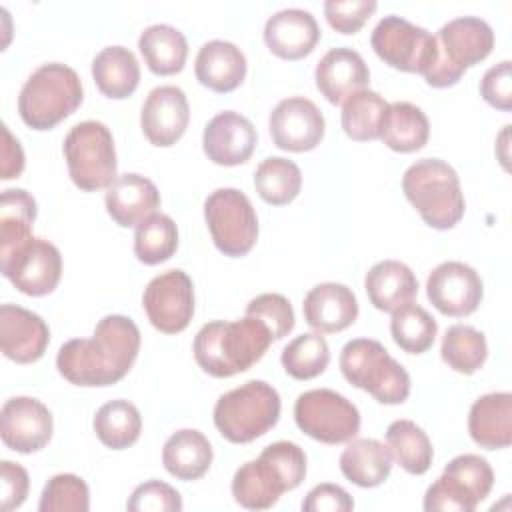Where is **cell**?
<instances>
[{
  "label": "cell",
  "instance_id": "cell-48",
  "mask_svg": "<svg viewBox=\"0 0 512 512\" xmlns=\"http://www.w3.org/2000/svg\"><path fill=\"white\" fill-rule=\"evenodd\" d=\"M352 508V496L342 486L330 482L314 486L302 502L304 512H348Z\"/></svg>",
  "mask_w": 512,
  "mask_h": 512
},
{
  "label": "cell",
  "instance_id": "cell-29",
  "mask_svg": "<svg viewBox=\"0 0 512 512\" xmlns=\"http://www.w3.org/2000/svg\"><path fill=\"white\" fill-rule=\"evenodd\" d=\"M392 470V454L376 438H352L340 454V472L360 488L380 486Z\"/></svg>",
  "mask_w": 512,
  "mask_h": 512
},
{
  "label": "cell",
  "instance_id": "cell-1",
  "mask_svg": "<svg viewBox=\"0 0 512 512\" xmlns=\"http://www.w3.org/2000/svg\"><path fill=\"white\" fill-rule=\"evenodd\" d=\"M140 352V330L128 316L108 314L92 338L64 342L56 356L58 372L74 386H112L122 380Z\"/></svg>",
  "mask_w": 512,
  "mask_h": 512
},
{
  "label": "cell",
  "instance_id": "cell-31",
  "mask_svg": "<svg viewBox=\"0 0 512 512\" xmlns=\"http://www.w3.org/2000/svg\"><path fill=\"white\" fill-rule=\"evenodd\" d=\"M138 48L150 72L158 76L180 72L188 58L186 36L170 24H152L144 28L138 38Z\"/></svg>",
  "mask_w": 512,
  "mask_h": 512
},
{
  "label": "cell",
  "instance_id": "cell-44",
  "mask_svg": "<svg viewBox=\"0 0 512 512\" xmlns=\"http://www.w3.org/2000/svg\"><path fill=\"white\" fill-rule=\"evenodd\" d=\"M246 316L258 318L268 326L274 340H282L294 328V310L286 296L276 292L258 294L246 304Z\"/></svg>",
  "mask_w": 512,
  "mask_h": 512
},
{
  "label": "cell",
  "instance_id": "cell-45",
  "mask_svg": "<svg viewBox=\"0 0 512 512\" xmlns=\"http://www.w3.org/2000/svg\"><path fill=\"white\" fill-rule=\"evenodd\" d=\"M126 508L130 512H178L182 510V496L162 480H148L134 488Z\"/></svg>",
  "mask_w": 512,
  "mask_h": 512
},
{
  "label": "cell",
  "instance_id": "cell-26",
  "mask_svg": "<svg viewBox=\"0 0 512 512\" xmlns=\"http://www.w3.org/2000/svg\"><path fill=\"white\" fill-rule=\"evenodd\" d=\"M246 68L244 52L228 40L202 44L194 62L198 82L220 94L236 90L246 78Z\"/></svg>",
  "mask_w": 512,
  "mask_h": 512
},
{
  "label": "cell",
  "instance_id": "cell-17",
  "mask_svg": "<svg viewBox=\"0 0 512 512\" xmlns=\"http://www.w3.org/2000/svg\"><path fill=\"white\" fill-rule=\"evenodd\" d=\"M54 432L52 412L40 400L30 396H14L0 410L2 442L20 454L42 450Z\"/></svg>",
  "mask_w": 512,
  "mask_h": 512
},
{
  "label": "cell",
  "instance_id": "cell-6",
  "mask_svg": "<svg viewBox=\"0 0 512 512\" xmlns=\"http://www.w3.org/2000/svg\"><path fill=\"white\" fill-rule=\"evenodd\" d=\"M436 58L422 74L432 88H450L466 72V68L482 62L494 48V32L490 24L478 16H458L440 26L434 34Z\"/></svg>",
  "mask_w": 512,
  "mask_h": 512
},
{
  "label": "cell",
  "instance_id": "cell-24",
  "mask_svg": "<svg viewBox=\"0 0 512 512\" xmlns=\"http://www.w3.org/2000/svg\"><path fill=\"white\" fill-rule=\"evenodd\" d=\"M160 208V192L156 184L140 174L126 172L106 188V212L122 226L132 228L156 214Z\"/></svg>",
  "mask_w": 512,
  "mask_h": 512
},
{
  "label": "cell",
  "instance_id": "cell-27",
  "mask_svg": "<svg viewBox=\"0 0 512 512\" xmlns=\"http://www.w3.org/2000/svg\"><path fill=\"white\" fill-rule=\"evenodd\" d=\"M364 288L376 310L392 312L402 304L412 302L418 294V280L404 262L380 260L366 272Z\"/></svg>",
  "mask_w": 512,
  "mask_h": 512
},
{
  "label": "cell",
  "instance_id": "cell-5",
  "mask_svg": "<svg viewBox=\"0 0 512 512\" xmlns=\"http://www.w3.org/2000/svg\"><path fill=\"white\" fill-rule=\"evenodd\" d=\"M84 100V88L74 68L48 62L36 68L18 96V114L34 130H50L74 114Z\"/></svg>",
  "mask_w": 512,
  "mask_h": 512
},
{
  "label": "cell",
  "instance_id": "cell-30",
  "mask_svg": "<svg viewBox=\"0 0 512 512\" xmlns=\"http://www.w3.org/2000/svg\"><path fill=\"white\" fill-rule=\"evenodd\" d=\"M92 78L104 96L124 100L140 84V64L128 48L106 46L92 60Z\"/></svg>",
  "mask_w": 512,
  "mask_h": 512
},
{
  "label": "cell",
  "instance_id": "cell-22",
  "mask_svg": "<svg viewBox=\"0 0 512 512\" xmlns=\"http://www.w3.org/2000/svg\"><path fill=\"white\" fill-rule=\"evenodd\" d=\"M316 88L330 104H342L348 96L364 90L370 82V70L364 58L348 48H330L316 64Z\"/></svg>",
  "mask_w": 512,
  "mask_h": 512
},
{
  "label": "cell",
  "instance_id": "cell-34",
  "mask_svg": "<svg viewBox=\"0 0 512 512\" xmlns=\"http://www.w3.org/2000/svg\"><path fill=\"white\" fill-rule=\"evenodd\" d=\"M92 426L106 448L124 450L140 438L142 416L132 402L118 398L98 408Z\"/></svg>",
  "mask_w": 512,
  "mask_h": 512
},
{
  "label": "cell",
  "instance_id": "cell-4",
  "mask_svg": "<svg viewBox=\"0 0 512 512\" xmlns=\"http://www.w3.org/2000/svg\"><path fill=\"white\" fill-rule=\"evenodd\" d=\"M402 192L434 230H450L464 216V194L456 170L440 158H422L402 176Z\"/></svg>",
  "mask_w": 512,
  "mask_h": 512
},
{
  "label": "cell",
  "instance_id": "cell-37",
  "mask_svg": "<svg viewBox=\"0 0 512 512\" xmlns=\"http://www.w3.org/2000/svg\"><path fill=\"white\" fill-rule=\"evenodd\" d=\"M254 188L266 204L284 206L300 194L302 172L296 162L282 156H270L258 164L254 172Z\"/></svg>",
  "mask_w": 512,
  "mask_h": 512
},
{
  "label": "cell",
  "instance_id": "cell-36",
  "mask_svg": "<svg viewBox=\"0 0 512 512\" xmlns=\"http://www.w3.org/2000/svg\"><path fill=\"white\" fill-rule=\"evenodd\" d=\"M388 102L374 90H358L344 100L342 128L348 138L368 142L380 138Z\"/></svg>",
  "mask_w": 512,
  "mask_h": 512
},
{
  "label": "cell",
  "instance_id": "cell-9",
  "mask_svg": "<svg viewBox=\"0 0 512 512\" xmlns=\"http://www.w3.org/2000/svg\"><path fill=\"white\" fill-rule=\"evenodd\" d=\"M62 152L68 174L80 190L94 192L116 180V148L106 124L98 120L78 122L66 134Z\"/></svg>",
  "mask_w": 512,
  "mask_h": 512
},
{
  "label": "cell",
  "instance_id": "cell-47",
  "mask_svg": "<svg viewBox=\"0 0 512 512\" xmlns=\"http://www.w3.org/2000/svg\"><path fill=\"white\" fill-rule=\"evenodd\" d=\"M482 98L496 110H512V62L502 60L486 70L480 82Z\"/></svg>",
  "mask_w": 512,
  "mask_h": 512
},
{
  "label": "cell",
  "instance_id": "cell-25",
  "mask_svg": "<svg viewBox=\"0 0 512 512\" xmlns=\"http://www.w3.org/2000/svg\"><path fill=\"white\" fill-rule=\"evenodd\" d=\"M468 432L480 448H508L512 444V394L488 392L474 400L468 412Z\"/></svg>",
  "mask_w": 512,
  "mask_h": 512
},
{
  "label": "cell",
  "instance_id": "cell-21",
  "mask_svg": "<svg viewBox=\"0 0 512 512\" xmlns=\"http://www.w3.org/2000/svg\"><path fill=\"white\" fill-rule=\"evenodd\" d=\"M318 40V22L312 12L302 8L278 10L264 24V42L268 50L282 60H300L308 56Z\"/></svg>",
  "mask_w": 512,
  "mask_h": 512
},
{
  "label": "cell",
  "instance_id": "cell-16",
  "mask_svg": "<svg viewBox=\"0 0 512 512\" xmlns=\"http://www.w3.org/2000/svg\"><path fill=\"white\" fill-rule=\"evenodd\" d=\"M272 142L286 152L314 150L324 138V116L320 108L304 98L290 96L280 100L268 118Z\"/></svg>",
  "mask_w": 512,
  "mask_h": 512
},
{
  "label": "cell",
  "instance_id": "cell-7",
  "mask_svg": "<svg viewBox=\"0 0 512 512\" xmlns=\"http://www.w3.org/2000/svg\"><path fill=\"white\" fill-rule=\"evenodd\" d=\"M280 394L264 380H248L222 394L214 406V426L232 444L264 436L280 418Z\"/></svg>",
  "mask_w": 512,
  "mask_h": 512
},
{
  "label": "cell",
  "instance_id": "cell-35",
  "mask_svg": "<svg viewBox=\"0 0 512 512\" xmlns=\"http://www.w3.org/2000/svg\"><path fill=\"white\" fill-rule=\"evenodd\" d=\"M36 200L22 188H8L0 198V256L32 238Z\"/></svg>",
  "mask_w": 512,
  "mask_h": 512
},
{
  "label": "cell",
  "instance_id": "cell-13",
  "mask_svg": "<svg viewBox=\"0 0 512 512\" xmlns=\"http://www.w3.org/2000/svg\"><path fill=\"white\" fill-rule=\"evenodd\" d=\"M0 270L22 294L46 296L60 282L62 256L52 242L32 236L22 246L0 256Z\"/></svg>",
  "mask_w": 512,
  "mask_h": 512
},
{
  "label": "cell",
  "instance_id": "cell-19",
  "mask_svg": "<svg viewBox=\"0 0 512 512\" xmlns=\"http://www.w3.org/2000/svg\"><path fill=\"white\" fill-rule=\"evenodd\" d=\"M256 142L254 124L234 110H224L210 118L202 134L204 154L218 166L244 164L252 156Z\"/></svg>",
  "mask_w": 512,
  "mask_h": 512
},
{
  "label": "cell",
  "instance_id": "cell-50",
  "mask_svg": "<svg viewBox=\"0 0 512 512\" xmlns=\"http://www.w3.org/2000/svg\"><path fill=\"white\" fill-rule=\"evenodd\" d=\"M2 180L18 178L24 170V150L20 142L10 134L8 126H2Z\"/></svg>",
  "mask_w": 512,
  "mask_h": 512
},
{
  "label": "cell",
  "instance_id": "cell-14",
  "mask_svg": "<svg viewBox=\"0 0 512 512\" xmlns=\"http://www.w3.org/2000/svg\"><path fill=\"white\" fill-rule=\"evenodd\" d=\"M142 306L150 324L164 334L188 328L194 316V284L178 268L154 276L142 294Z\"/></svg>",
  "mask_w": 512,
  "mask_h": 512
},
{
  "label": "cell",
  "instance_id": "cell-11",
  "mask_svg": "<svg viewBox=\"0 0 512 512\" xmlns=\"http://www.w3.org/2000/svg\"><path fill=\"white\" fill-rule=\"evenodd\" d=\"M294 420L306 436L324 444H344L360 430L358 408L330 388L302 392L294 402Z\"/></svg>",
  "mask_w": 512,
  "mask_h": 512
},
{
  "label": "cell",
  "instance_id": "cell-46",
  "mask_svg": "<svg viewBox=\"0 0 512 512\" xmlns=\"http://www.w3.org/2000/svg\"><path fill=\"white\" fill-rule=\"evenodd\" d=\"M376 8L378 2L374 0H328L324 2V16L336 32L354 34Z\"/></svg>",
  "mask_w": 512,
  "mask_h": 512
},
{
  "label": "cell",
  "instance_id": "cell-23",
  "mask_svg": "<svg viewBox=\"0 0 512 512\" xmlns=\"http://www.w3.org/2000/svg\"><path fill=\"white\" fill-rule=\"evenodd\" d=\"M304 320L320 334L342 332L358 318L354 292L338 282H322L308 290L302 304Z\"/></svg>",
  "mask_w": 512,
  "mask_h": 512
},
{
  "label": "cell",
  "instance_id": "cell-10",
  "mask_svg": "<svg viewBox=\"0 0 512 512\" xmlns=\"http://www.w3.org/2000/svg\"><path fill=\"white\" fill-rule=\"evenodd\" d=\"M204 218L214 246L230 258L246 256L258 240L252 202L238 188H218L204 202Z\"/></svg>",
  "mask_w": 512,
  "mask_h": 512
},
{
  "label": "cell",
  "instance_id": "cell-18",
  "mask_svg": "<svg viewBox=\"0 0 512 512\" xmlns=\"http://www.w3.org/2000/svg\"><path fill=\"white\" fill-rule=\"evenodd\" d=\"M190 120L188 98L182 88L166 84L156 86L144 100L140 112V126L150 144L158 148H168L176 144Z\"/></svg>",
  "mask_w": 512,
  "mask_h": 512
},
{
  "label": "cell",
  "instance_id": "cell-2",
  "mask_svg": "<svg viewBox=\"0 0 512 512\" xmlns=\"http://www.w3.org/2000/svg\"><path fill=\"white\" fill-rule=\"evenodd\" d=\"M274 342L264 322L252 316L204 324L192 344L196 364L214 378H230L254 366Z\"/></svg>",
  "mask_w": 512,
  "mask_h": 512
},
{
  "label": "cell",
  "instance_id": "cell-43",
  "mask_svg": "<svg viewBox=\"0 0 512 512\" xmlns=\"http://www.w3.org/2000/svg\"><path fill=\"white\" fill-rule=\"evenodd\" d=\"M442 472L454 478L456 482H460L466 488V492L474 498L476 504L486 500L494 484L492 466L488 464L486 458L478 454H460L452 458Z\"/></svg>",
  "mask_w": 512,
  "mask_h": 512
},
{
  "label": "cell",
  "instance_id": "cell-49",
  "mask_svg": "<svg viewBox=\"0 0 512 512\" xmlns=\"http://www.w3.org/2000/svg\"><path fill=\"white\" fill-rule=\"evenodd\" d=\"M0 478H2V510L10 512L20 508L28 496L30 478L28 472L10 460L0 462Z\"/></svg>",
  "mask_w": 512,
  "mask_h": 512
},
{
  "label": "cell",
  "instance_id": "cell-3",
  "mask_svg": "<svg viewBox=\"0 0 512 512\" xmlns=\"http://www.w3.org/2000/svg\"><path fill=\"white\" fill-rule=\"evenodd\" d=\"M306 476L304 450L288 440L268 444L256 460L244 462L232 478L234 500L248 510L272 508L278 498L298 488Z\"/></svg>",
  "mask_w": 512,
  "mask_h": 512
},
{
  "label": "cell",
  "instance_id": "cell-40",
  "mask_svg": "<svg viewBox=\"0 0 512 512\" xmlns=\"http://www.w3.org/2000/svg\"><path fill=\"white\" fill-rule=\"evenodd\" d=\"M284 372L294 380L320 376L330 362V348L320 332H306L290 340L280 356Z\"/></svg>",
  "mask_w": 512,
  "mask_h": 512
},
{
  "label": "cell",
  "instance_id": "cell-15",
  "mask_svg": "<svg viewBox=\"0 0 512 512\" xmlns=\"http://www.w3.org/2000/svg\"><path fill=\"white\" fill-rule=\"evenodd\" d=\"M426 296L432 306L452 318L472 314L484 296L482 278L478 272L458 260L438 264L426 280Z\"/></svg>",
  "mask_w": 512,
  "mask_h": 512
},
{
  "label": "cell",
  "instance_id": "cell-41",
  "mask_svg": "<svg viewBox=\"0 0 512 512\" xmlns=\"http://www.w3.org/2000/svg\"><path fill=\"white\" fill-rule=\"evenodd\" d=\"M178 248V228L166 214H152L136 226L134 254L140 262L156 266L172 258Z\"/></svg>",
  "mask_w": 512,
  "mask_h": 512
},
{
  "label": "cell",
  "instance_id": "cell-20",
  "mask_svg": "<svg viewBox=\"0 0 512 512\" xmlns=\"http://www.w3.org/2000/svg\"><path fill=\"white\" fill-rule=\"evenodd\" d=\"M48 342V324L36 312L16 304L0 306V348L6 358L32 364L44 356Z\"/></svg>",
  "mask_w": 512,
  "mask_h": 512
},
{
  "label": "cell",
  "instance_id": "cell-33",
  "mask_svg": "<svg viewBox=\"0 0 512 512\" xmlns=\"http://www.w3.org/2000/svg\"><path fill=\"white\" fill-rule=\"evenodd\" d=\"M386 446L392 460H396L408 474L420 476L432 466V442L428 434L412 420H394L386 430Z\"/></svg>",
  "mask_w": 512,
  "mask_h": 512
},
{
  "label": "cell",
  "instance_id": "cell-28",
  "mask_svg": "<svg viewBox=\"0 0 512 512\" xmlns=\"http://www.w3.org/2000/svg\"><path fill=\"white\" fill-rule=\"evenodd\" d=\"M214 452L208 438L194 428L176 430L162 448V464L178 480L190 482L202 478L210 464Z\"/></svg>",
  "mask_w": 512,
  "mask_h": 512
},
{
  "label": "cell",
  "instance_id": "cell-8",
  "mask_svg": "<svg viewBox=\"0 0 512 512\" xmlns=\"http://www.w3.org/2000/svg\"><path fill=\"white\" fill-rule=\"evenodd\" d=\"M342 376L380 404H402L410 396V376L388 350L372 338H354L340 352Z\"/></svg>",
  "mask_w": 512,
  "mask_h": 512
},
{
  "label": "cell",
  "instance_id": "cell-38",
  "mask_svg": "<svg viewBox=\"0 0 512 512\" xmlns=\"http://www.w3.org/2000/svg\"><path fill=\"white\" fill-rule=\"evenodd\" d=\"M392 340L408 354H424L432 348L438 324L432 314L420 304L406 302L400 308L392 310L390 318Z\"/></svg>",
  "mask_w": 512,
  "mask_h": 512
},
{
  "label": "cell",
  "instance_id": "cell-32",
  "mask_svg": "<svg viewBox=\"0 0 512 512\" xmlns=\"http://www.w3.org/2000/svg\"><path fill=\"white\" fill-rule=\"evenodd\" d=\"M430 136L428 116L412 102L388 104L380 138L382 142L400 154H410L426 146Z\"/></svg>",
  "mask_w": 512,
  "mask_h": 512
},
{
  "label": "cell",
  "instance_id": "cell-12",
  "mask_svg": "<svg viewBox=\"0 0 512 512\" xmlns=\"http://www.w3.org/2000/svg\"><path fill=\"white\" fill-rule=\"evenodd\" d=\"M370 44L384 64L402 72L424 74L436 58L434 34L396 14L384 16L374 26Z\"/></svg>",
  "mask_w": 512,
  "mask_h": 512
},
{
  "label": "cell",
  "instance_id": "cell-42",
  "mask_svg": "<svg viewBox=\"0 0 512 512\" xmlns=\"http://www.w3.org/2000/svg\"><path fill=\"white\" fill-rule=\"evenodd\" d=\"M90 490L88 484L76 474L52 476L40 496V512H88Z\"/></svg>",
  "mask_w": 512,
  "mask_h": 512
},
{
  "label": "cell",
  "instance_id": "cell-39",
  "mask_svg": "<svg viewBox=\"0 0 512 512\" xmlns=\"http://www.w3.org/2000/svg\"><path fill=\"white\" fill-rule=\"evenodd\" d=\"M442 360L460 374H474L480 370L488 356L486 336L466 324H454L446 330L440 346Z\"/></svg>",
  "mask_w": 512,
  "mask_h": 512
}]
</instances>
